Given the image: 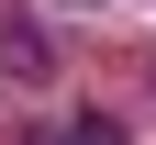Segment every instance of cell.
I'll use <instances>...</instances> for the list:
<instances>
[{
	"label": "cell",
	"instance_id": "1",
	"mask_svg": "<svg viewBox=\"0 0 156 145\" xmlns=\"http://www.w3.org/2000/svg\"><path fill=\"white\" fill-rule=\"evenodd\" d=\"M0 78H23V89H45V78H56L45 34H0Z\"/></svg>",
	"mask_w": 156,
	"mask_h": 145
},
{
	"label": "cell",
	"instance_id": "2",
	"mask_svg": "<svg viewBox=\"0 0 156 145\" xmlns=\"http://www.w3.org/2000/svg\"><path fill=\"white\" fill-rule=\"evenodd\" d=\"M67 145H123V123H112V112H78V123H67Z\"/></svg>",
	"mask_w": 156,
	"mask_h": 145
}]
</instances>
